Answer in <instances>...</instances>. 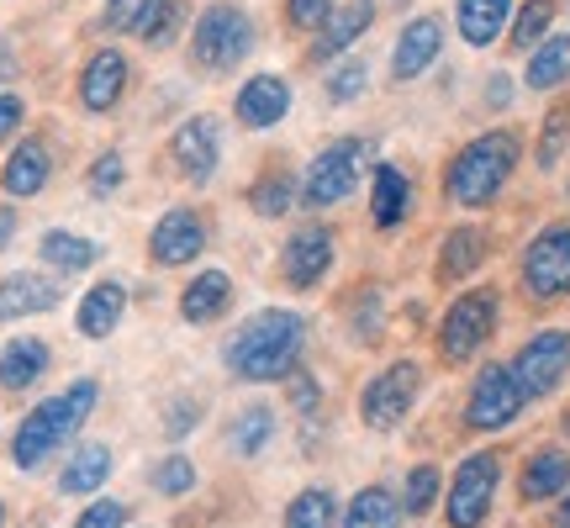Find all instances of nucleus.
<instances>
[{
    "label": "nucleus",
    "instance_id": "nucleus-51",
    "mask_svg": "<svg viewBox=\"0 0 570 528\" xmlns=\"http://www.w3.org/2000/svg\"><path fill=\"white\" fill-rule=\"evenodd\" d=\"M396 6H407V0H396Z\"/></svg>",
    "mask_w": 570,
    "mask_h": 528
},
{
    "label": "nucleus",
    "instance_id": "nucleus-36",
    "mask_svg": "<svg viewBox=\"0 0 570 528\" xmlns=\"http://www.w3.org/2000/svg\"><path fill=\"white\" fill-rule=\"evenodd\" d=\"M285 528H333V491L312 487L285 508Z\"/></svg>",
    "mask_w": 570,
    "mask_h": 528
},
{
    "label": "nucleus",
    "instance_id": "nucleus-28",
    "mask_svg": "<svg viewBox=\"0 0 570 528\" xmlns=\"http://www.w3.org/2000/svg\"><path fill=\"white\" fill-rule=\"evenodd\" d=\"M42 370H48V344L17 339V344H6V354H0V391H27Z\"/></svg>",
    "mask_w": 570,
    "mask_h": 528
},
{
    "label": "nucleus",
    "instance_id": "nucleus-25",
    "mask_svg": "<svg viewBox=\"0 0 570 528\" xmlns=\"http://www.w3.org/2000/svg\"><path fill=\"white\" fill-rule=\"evenodd\" d=\"M487 233L481 227H454L444 238V248H439V281H465L475 264H487Z\"/></svg>",
    "mask_w": 570,
    "mask_h": 528
},
{
    "label": "nucleus",
    "instance_id": "nucleus-47",
    "mask_svg": "<svg viewBox=\"0 0 570 528\" xmlns=\"http://www.w3.org/2000/svg\"><path fill=\"white\" fill-rule=\"evenodd\" d=\"M190 423H196V402H190V397H180V402L169 407V433H175V439H180V433H190Z\"/></svg>",
    "mask_w": 570,
    "mask_h": 528
},
{
    "label": "nucleus",
    "instance_id": "nucleus-26",
    "mask_svg": "<svg viewBox=\"0 0 570 528\" xmlns=\"http://www.w3.org/2000/svg\"><path fill=\"white\" fill-rule=\"evenodd\" d=\"M106 476H111V449L106 444H80L75 449V460L63 466L59 491H69V497H90V491L106 487Z\"/></svg>",
    "mask_w": 570,
    "mask_h": 528
},
{
    "label": "nucleus",
    "instance_id": "nucleus-48",
    "mask_svg": "<svg viewBox=\"0 0 570 528\" xmlns=\"http://www.w3.org/2000/svg\"><path fill=\"white\" fill-rule=\"evenodd\" d=\"M17 238V206H0V248Z\"/></svg>",
    "mask_w": 570,
    "mask_h": 528
},
{
    "label": "nucleus",
    "instance_id": "nucleus-43",
    "mask_svg": "<svg viewBox=\"0 0 570 528\" xmlns=\"http://www.w3.org/2000/svg\"><path fill=\"white\" fill-rule=\"evenodd\" d=\"M122 524H127V502H111V497H106V502H90V508L75 518V528H122Z\"/></svg>",
    "mask_w": 570,
    "mask_h": 528
},
{
    "label": "nucleus",
    "instance_id": "nucleus-5",
    "mask_svg": "<svg viewBox=\"0 0 570 528\" xmlns=\"http://www.w3.org/2000/svg\"><path fill=\"white\" fill-rule=\"evenodd\" d=\"M497 481H502V454H497V449H475L465 466L454 470V487H449V502H444L449 528H481L487 524Z\"/></svg>",
    "mask_w": 570,
    "mask_h": 528
},
{
    "label": "nucleus",
    "instance_id": "nucleus-7",
    "mask_svg": "<svg viewBox=\"0 0 570 528\" xmlns=\"http://www.w3.org/2000/svg\"><path fill=\"white\" fill-rule=\"evenodd\" d=\"M360 169H365V143L360 138L327 143L323 154L312 159V169H306V185H302L306 206H338L360 185Z\"/></svg>",
    "mask_w": 570,
    "mask_h": 528
},
{
    "label": "nucleus",
    "instance_id": "nucleus-45",
    "mask_svg": "<svg viewBox=\"0 0 570 528\" xmlns=\"http://www.w3.org/2000/svg\"><path fill=\"white\" fill-rule=\"evenodd\" d=\"M285 387H291V407H296L302 418L317 412V387H312V375H306V370H291V375H285Z\"/></svg>",
    "mask_w": 570,
    "mask_h": 528
},
{
    "label": "nucleus",
    "instance_id": "nucleus-27",
    "mask_svg": "<svg viewBox=\"0 0 570 528\" xmlns=\"http://www.w3.org/2000/svg\"><path fill=\"white\" fill-rule=\"evenodd\" d=\"M523 80H529V90H554V85L570 80V32H550L533 48Z\"/></svg>",
    "mask_w": 570,
    "mask_h": 528
},
{
    "label": "nucleus",
    "instance_id": "nucleus-24",
    "mask_svg": "<svg viewBox=\"0 0 570 528\" xmlns=\"http://www.w3.org/2000/svg\"><path fill=\"white\" fill-rule=\"evenodd\" d=\"M508 17H512V0H460V11H454L460 38H465L470 48H491V42L502 38Z\"/></svg>",
    "mask_w": 570,
    "mask_h": 528
},
{
    "label": "nucleus",
    "instance_id": "nucleus-11",
    "mask_svg": "<svg viewBox=\"0 0 570 528\" xmlns=\"http://www.w3.org/2000/svg\"><path fill=\"white\" fill-rule=\"evenodd\" d=\"M523 402H529V397H523V387H518L512 365H487L481 375H475V387H470L465 418H470V428H487V433H497V428L518 423Z\"/></svg>",
    "mask_w": 570,
    "mask_h": 528
},
{
    "label": "nucleus",
    "instance_id": "nucleus-35",
    "mask_svg": "<svg viewBox=\"0 0 570 528\" xmlns=\"http://www.w3.org/2000/svg\"><path fill=\"white\" fill-rule=\"evenodd\" d=\"M566 143H570V96L554 101L550 117H544V133H539V169H554L560 154H566Z\"/></svg>",
    "mask_w": 570,
    "mask_h": 528
},
{
    "label": "nucleus",
    "instance_id": "nucleus-40",
    "mask_svg": "<svg viewBox=\"0 0 570 528\" xmlns=\"http://www.w3.org/2000/svg\"><path fill=\"white\" fill-rule=\"evenodd\" d=\"M154 487H159V497H185V491L196 487V466H190L185 454H169V460L154 470Z\"/></svg>",
    "mask_w": 570,
    "mask_h": 528
},
{
    "label": "nucleus",
    "instance_id": "nucleus-12",
    "mask_svg": "<svg viewBox=\"0 0 570 528\" xmlns=\"http://www.w3.org/2000/svg\"><path fill=\"white\" fill-rule=\"evenodd\" d=\"M206 244V223L190 212V206H175V212H164L154 233H148V254L159 264H190L202 254Z\"/></svg>",
    "mask_w": 570,
    "mask_h": 528
},
{
    "label": "nucleus",
    "instance_id": "nucleus-13",
    "mask_svg": "<svg viewBox=\"0 0 570 528\" xmlns=\"http://www.w3.org/2000/svg\"><path fill=\"white\" fill-rule=\"evenodd\" d=\"M217 154H223V138H217V123H212V117H190V123H180L175 138H169V159L180 164L185 180H212Z\"/></svg>",
    "mask_w": 570,
    "mask_h": 528
},
{
    "label": "nucleus",
    "instance_id": "nucleus-4",
    "mask_svg": "<svg viewBox=\"0 0 570 528\" xmlns=\"http://www.w3.org/2000/svg\"><path fill=\"white\" fill-rule=\"evenodd\" d=\"M497 306L502 302H497L491 285H475L465 296H454V306H449L444 323H439V354H444L449 365H465L470 354L497 333Z\"/></svg>",
    "mask_w": 570,
    "mask_h": 528
},
{
    "label": "nucleus",
    "instance_id": "nucleus-14",
    "mask_svg": "<svg viewBox=\"0 0 570 528\" xmlns=\"http://www.w3.org/2000/svg\"><path fill=\"white\" fill-rule=\"evenodd\" d=\"M439 48H444V27H439V17H417L402 27V38H396V53H391V80L407 85L417 80L428 63L439 59Z\"/></svg>",
    "mask_w": 570,
    "mask_h": 528
},
{
    "label": "nucleus",
    "instance_id": "nucleus-21",
    "mask_svg": "<svg viewBox=\"0 0 570 528\" xmlns=\"http://www.w3.org/2000/svg\"><path fill=\"white\" fill-rule=\"evenodd\" d=\"M523 502H550V497H566L570 491V454L566 449H539L529 466H523Z\"/></svg>",
    "mask_w": 570,
    "mask_h": 528
},
{
    "label": "nucleus",
    "instance_id": "nucleus-17",
    "mask_svg": "<svg viewBox=\"0 0 570 528\" xmlns=\"http://www.w3.org/2000/svg\"><path fill=\"white\" fill-rule=\"evenodd\" d=\"M122 90H127V59L117 53V48H101L96 59L85 63V75H80L85 111H111V106L122 101Z\"/></svg>",
    "mask_w": 570,
    "mask_h": 528
},
{
    "label": "nucleus",
    "instance_id": "nucleus-39",
    "mask_svg": "<svg viewBox=\"0 0 570 528\" xmlns=\"http://www.w3.org/2000/svg\"><path fill=\"white\" fill-rule=\"evenodd\" d=\"M365 80H370V63L365 59H348V63H338L333 75H327V101H354L360 90H365Z\"/></svg>",
    "mask_w": 570,
    "mask_h": 528
},
{
    "label": "nucleus",
    "instance_id": "nucleus-38",
    "mask_svg": "<svg viewBox=\"0 0 570 528\" xmlns=\"http://www.w3.org/2000/svg\"><path fill=\"white\" fill-rule=\"evenodd\" d=\"M439 487H444L439 466H417V470L407 476V497H402V508H407L412 518H423V512L439 502Z\"/></svg>",
    "mask_w": 570,
    "mask_h": 528
},
{
    "label": "nucleus",
    "instance_id": "nucleus-16",
    "mask_svg": "<svg viewBox=\"0 0 570 528\" xmlns=\"http://www.w3.org/2000/svg\"><path fill=\"white\" fill-rule=\"evenodd\" d=\"M327 264H333V233H327V227H302V233L285 244V254H281L285 281L296 285V291H306V285L323 281Z\"/></svg>",
    "mask_w": 570,
    "mask_h": 528
},
{
    "label": "nucleus",
    "instance_id": "nucleus-22",
    "mask_svg": "<svg viewBox=\"0 0 570 528\" xmlns=\"http://www.w3.org/2000/svg\"><path fill=\"white\" fill-rule=\"evenodd\" d=\"M122 306H127V285L122 281H96L90 291H85V302H80V333L85 339H106V333H117Z\"/></svg>",
    "mask_w": 570,
    "mask_h": 528
},
{
    "label": "nucleus",
    "instance_id": "nucleus-18",
    "mask_svg": "<svg viewBox=\"0 0 570 528\" xmlns=\"http://www.w3.org/2000/svg\"><path fill=\"white\" fill-rule=\"evenodd\" d=\"M233 106H238V123L244 127H275L291 111V85L281 75H254V80H244Z\"/></svg>",
    "mask_w": 570,
    "mask_h": 528
},
{
    "label": "nucleus",
    "instance_id": "nucleus-15",
    "mask_svg": "<svg viewBox=\"0 0 570 528\" xmlns=\"http://www.w3.org/2000/svg\"><path fill=\"white\" fill-rule=\"evenodd\" d=\"M59 281L53 275H38V270H17L0 281V323H17V317H32V312H53L59 306Z\"/></svg>",
    "mask_w": 570,
    "mask_h": 528
},
{
    "label": "nucleus",
    "instance_id": "nucleus-3",
    "mask_svg": "<svg viewBox=\"0 0 570 528\" xmlns=\"http://www.w3.org/2000/svg\"><path fill=\"white\" fill-rule=\"evenodd\" d=\"M90 407H96V381H75L63 397H48V402L32 407L17 428V444H11L17 470H38L53 449L69 444V433L90 418Z\"/></svg>",
    "mask_w": 570,
    "mask_h": 528
},
{
    "label": "nucleus",
    "instance_id": "nucleus-19",
    "mask_svg": "<svg viewBox=\"0 0 570 528\" xmlns=\"http://www.w3.org/2000/svg\"><path fill=\"white\" fill-rule=\"evenodd\" d=\"M53 175V154H48V143L42 138H21L11 148V159L0 169V185H6V196H38L42 185Z\"/></svg>",
    "mask_w": 570,
    "mask_h": 528
},
{
    "label": "nucleus",
    "instance_id": "nucleus-31",
    "mask_svg": "<svg viewBox=\"0 0 570 528\" xmlns=\"http://www.w3.org/2000/svg\"><path fill=\"white\" fill-rule=\"evenodd\" d=\"M402 524V502L386 487H365L344 512V528H396Z\"/></svg>",
    "mask_w": 570,
    "mask_h": 528
},
{
    "label": "nucleus",
    "instance_id": "nucleus-30",
    "mask_svg": "<svg viewBox=\"0 0 570 528\" xmlns=\"http://www.w3.org/2000/svg\"><path fill=\"white\" fill-rule=\"evenodd\" d=\"M42 260L53 264V270H63V275H80V270H90V264L101 260V248L90 244V238H80V233H63V227H53V233H42Z\"/></svg>",
    "mask_w": 570,
    "mask_h": 528
},
{
    "label": "nucleus",
    "instance_id": "nucleus-2",
    "mask_svg": "<svg viewBox=\"0 0 570 528\" xmlns=\"http://www.w3.org/2000/svg\"><path fill=\"white\" fill-rule=\"evenodd\" d=\"M518 169V133L512 127H491L481 138H470L444 169V196L454 206H487L502 196V185Z\"/></svg>",
    "mask_w": 570,
    "mask_h": 528
},
{
    "label": "nucleus",
    "instance_id": "nucleus-37",
    "mask_svg": "<svg viewBox=\"0 0 570 528\" xmlns=\"http://www.w3.org/2000/svg\"><path fill=\"white\" fill-rule=\"evenodd\" d=\"M269 433H275V412H269V407H248L227 444L238 449V454H259V449L269 444Z\"/></svg>",
    "mask_w": 570,
    "mask_h": 528
},
{
    "label": "nucleus",
    "instance_id": "nucleus-50",
    "mask_svg": "<svg viewBox=\"0 0 570 528\" xmlns=\"http://www.w3.org/2000/svg\"><path fill=\"white\" fill-rule=\"evenodd\" d=\"M0 528H6V508H0Z\"/></svg>",
    "mask_w": 570,
    "mask_h": 528
},
{
    "label": "nucleus",
    "instance_id": "nucleus-42",
    "mask_svg": "<svg viewBox=\"0 0 570 528\" xmlns=\"http://www.w3.org/2000/svg\"><path fill=\"white\" fill-rule=\"evenodd\" d=\"M154 0H106V27L111 32H127V27H142Z\"/></svg>",
    "mask_w": 570,
    "mask_h": 528
},
{
    "label": "nucleus",
    "instance_id": "nucleus-9",
    "mask_svg": "<svg viewBox=\"0 0 570 528\" xmlns=\"http://www.w3.org/2000/svg\"><path fill=\"white\" fill-rule=\"evenodd\" d=\"M523 291L533 302H554L570 296V223L544 227L523 254Z\"/></svg>",
    "mask_w": 570,
    "mask_h": 528
},
{
    "label": "nucleus",
    "instance_id": "nucleus-29",
    "mask_svg": "<svg viewBox=\"0 0 570 528\" xmlns=\"http://www.w3.org/2000/svg\"><path fill=\"white\" fill-rule=\"evenodd\" d=\"M370 206H375V223L381 227H396L402 217H407L412 185L396 164H381V169H375V196H370Z\"/></svg>",
    "mask_w": 570,
    "mask_h": 528
},
{
    "label": "nucleus",
    "instance_id": "nucleus-44",
    "mask_svg": "<svg viewBox=\"0 0 570 528\" xmlns=\"http://www.w3.org/2000/svg\"><path fill=\"white\" fill-rule=\"evenodd\" d=\"M127 180V164H122V154H101L96 159V169H90V190H117V185Z\"/></svg>",
    "mask_w": 570,
    "mask_h": 528
},
{
    "label": "nucleus",
    "instance_id": "nucleus-10",
    "mask_svg": "<svg viewBox=\"0 0 570 528\" xmlns=\"http://www.w3.org/2000/svg\"><path fill=\"white\" fill-rule=\"evenodd\" d=\"M512 375H518L523 397H550V391L570 375V333L566 327H544V333H533L529 344L518 349Z\"/></svg>",
    "mask_w": 570,
    "mask_h": 528
},
{
    "label": "nucleus",
    "instance_id": "nucleus-49",
    "mask_svg": "<svg viewBox=\"0 0 570 528\" xmlns=\"http://www.w3.org/2000/svg\"><path fill=\"white\" fill-rule=\"evenodd\" d=\"M554 528H570V491L554 502Z\"/></svg>",
    "mask_w": 570,
    "mask_h": 528
},
{
    "label": "nucleus",
    "instance_id": "nucleus-23",
    "mask_svg": "<svg viewBox=\"0 0 570 528\" xmlns=\"http://www.w3.org/2000/svg\"><path fill=\"white\" fill-rule=\"evenodd\" d=\"M227 302H233V281H227L223 270H202L196 281L185 285L180 317L185 323H217V317L227 312Z\"/></svg>",
    "mask_w": 570,
    "mask_h": 528
},
{
    "label": "nucleus",
    "instance_id": "nucleus-32",
    "mask_svg": "<svg viewBox=\"0 0 570 528\" xmlns=\"http://www.w3.org/2000/svg\"><path fill=\"white\" fill-rule=\"evenodd\" d=\"M291 202H296V180L285 175L281 164H275V169H265L259 180L248 185V206H254L259 217H285V212H291Z\"/></svg>",
    "mask_w": 570,
    "mask_h": 528
},
{
    "label": "nucleus",
    "instance_id": "nucleus-46",
    "mask_svg": "<svg viewBox=\"0 0 570 528\" xmlns=\"http://www.w3.org/2000/svg\"><path fill=\"white\" fill-rule=\"evenodd\" d=\"M21 117H27V106H21V96H0V143L11 138V133H17Z\"/></svg>",
    "mask_w": 570,
    "mask_h": 528
},
{
    "label": "nucleus",
    "instance_id": "nucleus-8",
    "mask_svg": "<svg viewBox=\"0 0 570 528\" xmlns=\"http://www.w3.org/2000/svg\"><path fill=\"white\" fill-rule=\"evenodd\" d=\"M417 387H423V370L412 365V360L386 365L365 391H360V418H365V428H381V433L396 428L412 412V402H417Z\"/></svg>",
    "mask_w": 570,
    "mask_h": 528
},
{
    "label": "nucleus",
    "instance_id": "nucleus-41",
    "mask_svg": "<svg viewBox=\"0 0 570 528\" xmlns=\"http://www.w3.org/2000/svg\"><path fill=\"white\" fill-rule=\"evenodd\" d=\"M333 6H338V0H285V17H291V27L312 32V27H323V21L333 17Z\"/></svg>",
    "mask_w": 570,
    "mask_h": 528
},
{
    "label": "nucleus",
    "instance_id": "nucleus-6",
    "mask_svg": "<svg viewBox=\"0 0 570 528\" xmlns=\"http://www.w3.org/2000/svg\"><path fill=\"white\" fill-rule=\"evenodd\" d=\"M254 48V21L238 6H212L202 11L196 32H190V59L202 69H233Z\"/></svg>",
    "mask_w": 570,
    "mask_h": 528
},
{
    "label": "nucleus",
    "instance_id": "nucleus-20",
    "mask_svg": "<svg viewBox=\"0 0 570 528\" xmlns=\"http://www.w3.org/2000/svg\"><path fill=\"white\" fill-rule=\"evenodd\" d=\"M370 21H375V0H338V6H333V17L323 21V38L312 42V59H333V53H344L348 42L365 38Z\"/></svg>",
    "mask_w": 570,
    "mask_h": 528
},
{
    "label": "nucleus",
    "instance_id": "nucleus-33",
    "mask_svg": "<svg viewBox=\"0 0 570 528\" xmlns=\"http://www.w3.org/2000/svg\"><path fill=\"white\" fill-rule=\"evenodd\" d=\"M560 11V0H529L518 17H512V48H539V42L550 38V21Z\"/></svg>",
    "mask_w": 570,
    "mask_h": 528
},
{
    "label": "nucleus",
    "instance_id": "nucleus-34",
    "mask_svg": "<svg viewBox=\"0 0 570 528\" xmlns=\"http://www.w3.org/2000/svg\"><path fill=\"white\" fill-rule=\"evenodd\" d=\"M180 21H185V0H154L138 32L148 48H169V42L180 38Z\"/></svg>",
    "mask_w": 570,
    "mask_h": 528
},
{
    "label": "nucleus",
    "instance_id": "nucleus-1",
    "mask_svg": "<svg viewBox=\"0 0 570 528\" xmlns=\"http://www.w3.org/2000/svg\"><path fill=\"white\" fill-rule=\"evenodd\" d=\"M306 344V323L296 312H281V306H269L259 317H248L233 339H227L223 360L233 375H244V381H285L291 370H296V354Z\"/></svg>",
    "mask_w": 570,
    "mask_h": 528
}]
</instances>
